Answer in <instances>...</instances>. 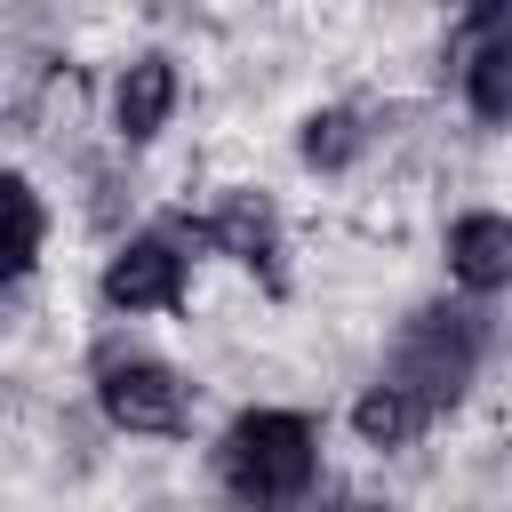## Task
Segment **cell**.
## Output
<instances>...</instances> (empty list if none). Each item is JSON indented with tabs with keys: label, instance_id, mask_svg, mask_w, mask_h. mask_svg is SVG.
<instances>
[{
	"label": "cell",
	"instance_id": "obj_1",
	"mask_svg": "<svg viewBox=\"0 0 512 512\" xmlns=\"http://www.w3.org/2000/svg\"><path fill=\"white\" fill-rule=\"evenodd\" d=\"M216 472H224V488H232L240 512H280V504H296V496L312 488V472H320V432H312V416H296V408H248V416L224 432Z\"/></svg>",
	"mask_w": 512,
	"mask_h": 512
},
{
	"label": "cell",
	"instance_id": "obj_7",
	"mask_svg": "<svg viewBox=\"0 0 512 512\" xmlns=\"http://www.w3.org/2000/svg\"><path fill=\"white\" fill-rule=\"evenodd\" d=\"M176 112V64L168 56H128L112 80V136L120 144H152Z\"/></svg>",
	"mask_w": 512,
	"mask_h": 512
},
{
	"label": "cell",
	"instance_id": "obj_6",
	"mask_svg": "<svg viewBox=\"0 0 512 512\" xmlns=\"http://www.w3.org/2000/svg\"><path fill=\"white\" fill-rule=\"evenodd\" d=\"M448 280L472 288V296L512 288V216L504 208H472V216L448 224Z\"/></svg>",
	"mask_w": 512,
	"mask_h": 512
},
{
	"label": "cell",
	"instance_id": "obj_12",
	"mask_svg": "<svg viewBox=\"0 0 512 512\" xmlns=\"http://www.w3.org/2000/svg\"><path fill=\"white\" fill-rule=\"evenodd\" d=\"M344 512H392V504H344Z\"/></svg>",
	"mask_w": 512,
	"mask_h": 512
},
{
	"label": "cell",
	"instance_id": "obj_3",
	"mask_svg": "<svg viewBox=\"0 0 512 512\" xmlns=\"http://www.w3.org/2000/svg\"><path fill=\"white\" fill-rule=\"evenodd\" d=\"M96 400H104V416H112L120 432H144V440H176V432L192 424L184 376H176L168 360H152V352L104 344V352H96Z\"/></svg>",
	"mask_w": 512,
	"mask_h": 512
},
{
	"label": "cell",
	"instance_id": "obj_10",
	"mask_svg": "<svg viewBox=\"0 0 512 512\" xmlns=\"http://www.w3.org/2000/svg\"><path fill=\"white\" fill-rule=\"evenodd\" d=\"M464 104H472L480 128H512V40L464 48Z\"/></svg>",
	"mask_w": 512,
	"mask_h": 512
},
{
	"label": "cell",
	"instance_id": "obj_4",
	"mask_svg": "<svg viewBox=\"0 0 512 512\" xmlns=\"http://www.w3.org/2000/svg\"><path fill=\"white\" fill-rule=\"evenodd\" d=\"M104 304L112 312H176L184 304V256H176V240H160V232L120 240L112 264H104Z\"/></svg>",
	"mask_w": 512,
	"mask_h": 512
},
{
	"label": "cell",
	"instance_id": "obj_5",
	"mask_svg": "<svg viewBox=\"0 0 512 512\" xmlns=\"http://www.w3.org/2000/svg\"><path fill=\"white\" fill-rule=\"evenodd\" d=\"M200 240L224 248L232 264H256L264 280H280V216L264 192H224L208 216H200Z\"/></svg>",
	"mask_w": 512,
	"mask_h": 512
},
{
	"label": "cell",
	"instance_id": "obj_2",
	"mask_svg": "<svg viewBox=\"0 0 512 512\" xmlns=\"http://www.w3.org/2000/svg\"><path fill=\"white\" fill-rule=\"evenodd\" d=\"M480 352H488V312H472V304H424L400 328V344H392V384L416 392L424 408H448L472 384Z\"/></svg>",
	"mask_w": 512,
	"mask_h": 512
},
{
	"label": "cell",
	"instance_id": "obj_9",
	"mask_svg": "<svg viewBox=\"0 0 512 512\" xmlns=\"http://www.w3.org/2000/svg\"><path fill=\"white\" fill-rule=\"evenodd\" d=\"M296 152H304V168L344 176V168L368 152V128H360L352 104H320V112H304V128H296Z\"/></svg>",
	"mask_w": 512,
	"mask_h": 512
},
{
	"label": "cell",
	"instance_id": "obj_11",
	"mask_svg": "<svg viewBox=\"0 0 512 512\" xmlns=\"http://www.w3.org/2000/svg\"><path fill=\"white\" fill-rule=\"evenodd\" d=\"M0 208H8V280H24L40 264V240H48V208L32 192V176H8L0 184Z\"/></svg>",
	"mask_w": 512,
	"mask_h": 512
},
{
	"label": "cell",
	"instance_id": "obj_8",
	"mask_svg": "<svg viewBox=\"0 0 512 512\" xmlns=\"http://www.w3.org/2000/svg\"><path fill=\"white\" fill-rule=\"evenodd\" d=\"M432 424V408L416 400V392H400L392 376H376L360 400H352V432H360V448H376V456H392V448H408L416 432Z\"/></svg>",
	"mask_w": 512,
	"mask_h": 512
}]
</instances>
